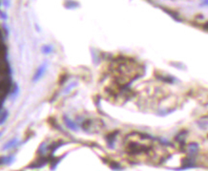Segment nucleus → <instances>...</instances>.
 Returning <instances> with one entry per match:
<instances>
[{
	"label": "nucleus",
	"mask_w": 208,
	"mask_h": 171,
	"mask_svg": "<svg viewBox=\"0 0 208 171\" xmlns=\"http://www.w3.org/2000/svg\"><path fill=\"white\" fill-rule=\"evenodd\" d=\"M16 143H17V139H12V141H10L9 142H7V143H6L3 149H4V150L10 149V148H12V147L15 146V145H16Z\"/></svg>",
	"instance_id": "20e7f679"
},
{
	"label": "nucleus",
	"mask_w": 208,
	"mask_h": 171,
	"mask_svg": "<svg viewBox=\"0 0 208 171\" xmlns=\"http://www.w3.org/2000/svg\"><path fill=\"white\" fill-rule=\"evenodd\" d=\"M15 161V157L7 156V157H1L0 158V165H11V163Z\"/></svg>",
	"instance_id": "f257e3e1"
},
{
	"label": "nucleus",
	"mask_w": 208,
	"mask_h": 171,
	"mask_svg": "<svg viewBox=\"0 0 208 171\" xmlns=\"http://www.w3.org/2000/svg\"><path fill=\"white\" fill-rule=\"evenodd\" d=\"M64 120H65V122H66V125H67L69 128L72 129V130H74V131H77V130H78V127H77V125H75L73 121H71L68 118H64Z\"/></svg>",
	"instance_id": "7ed1b4c3"
},
{
	"label": "nucleus",
	"mask_w": 208,
	"mask_h": 171,
	"mask_svg": "<svg viewBox=\"0 0 208 171\" xmlns=\"http://www.w3.org/2000/svg\"><path fill=\"white\" fill-rule=\"evenodd\" d=\"M45 70H46V64L41 65V66L39 67V69L37 70V72H36V76H34V78H33V80H34V81L38 80V79L41 78V77L43 76V74H44Z\"/></svg>",
	"instance_id": "f03ea898"
},
{
	"label": "nucleus",
	"mask_w": 208,
	"mask_h": 171,
	"mask_svg": "<svg viewBox=\"0 0 208 171\" xmlns=\"http://www.w3.org/2000/svg\"><path fill=\"white\" fill-rule=\"evenodd\" d=\"M52 47H50V46H44L43 48H42V51H43V53L44 54H49V53H51L52 52Z\"/></svg>",
	"instance_id": "0eeeda50"
},
{
	"label": "nucleus",
	"mask_w": 208,
	"mask_h": 171,
	"mask_svg": "<svg viewBox=\"0 0 208 171\" xmlns=\"http://www.w3.org/2000/svg\"><path fill=\"white\" fill-rule=\"evenodd\" d=\"M188 149H189L190 153L193 155V154H195V153L198 151V149H199V145H197V143H191V145H188Z\"/></svg>",
	"instance_id": "39448f33"
},
{
	"label": "nucleus",
	"mask_w": 208,
	"mask_h": 171,
	"mask_svg": "<svg viewBox=\"0 0 208 171\" xmlns=\"http://www.w3.org/2000/svg\"><path fill=\"white\" fill-rule=\"evenodd\" d=\"M7 118H8V112L5 111V112H4V114L1 116V118H0V124H4L5 120H7Z\"/></svg>",
	"instance_id": "423d86ee"
}]
</instances>
